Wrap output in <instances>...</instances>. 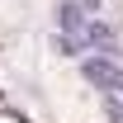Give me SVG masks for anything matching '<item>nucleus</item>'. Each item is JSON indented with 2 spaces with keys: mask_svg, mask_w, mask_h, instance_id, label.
I'll list each match as a JSON object with an SVG mask.
<instances>
[{
  "mask_svg": "<svg viewBox=\"0 0 123 123\" xmlns=\"http://www.w3.org/2000/svg\"><path fill=\"white\" fill-rule=\"evenodd\" d=\"M80 71H85L90 85H99V90H109V95H118V99H123V66H114L109 57H90Z\"/></svg>",
  "mask_w": 123,
  "mask_h": 123,
  "instance_id": "1",
  "label": "nucleus"
},
{
  "mask_svg": "<svg viewBox=\"0 0 123 123\" xmlns=\"http://www.w3.org/2000/svg\"><path fill=\"white\" fill-rule=\"evenodd\" d=\"M57 24H62V33H66V38H85V33H90V24H85V5H76V0H62Z\"/></svg>",
  "mask_w": 123,
  "mask_h": 123,
  "instance_id": "2",
  "label": "nucleus"
},
{
  "mask_svg": "<svg viewBox=\"0 0 123 123\" xmlns=\"http://www.w3.org/2000/svg\"><path fill=\"white\" fill-rule=\"evenodd\" d=\"M85 38H90V47H99L109 62L118 57V33L109 29V24H90V33H85Z\"/></svg>",
  "mask_w": 123,
  "mask_h": 123,
  "instance_id": "3",
  "label": "nucleus"
},
{
  "mask_svg": "<svg viewBox=\"0 0 123 123\" xmlns=\"http://www.w3.org/2000/svg\"><path fill=\"white\" fill-rule=\"evenodd\" d=\"M109 123H123V104H114V99H109Z\"/></svg>",
  "mask_w": 123,
  "mask_h": 123,
  "instance_id": "4",
  "label": "nucleus"
}]
</instances>
